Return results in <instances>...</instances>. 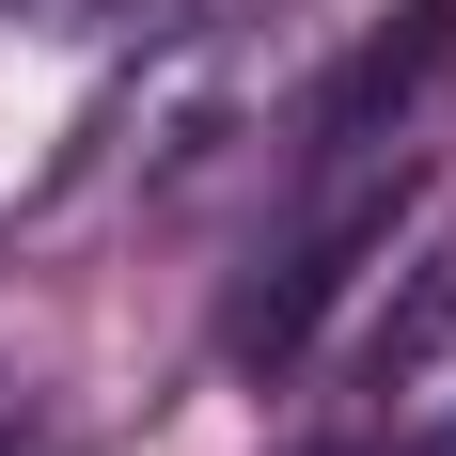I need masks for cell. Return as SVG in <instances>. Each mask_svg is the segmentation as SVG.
I'll list each match as a JSON object with an SVG mask.
<instances>
[{"instance_id": "6da1fadb", "label": "cell", "mask_w": 456, "mask_h": 456, "mask_svg": "<svg viewBox=\"0 0 456 456\" xmlns=\"http://www.w3.org/2000/svg\"><path fill=\"white\" fill-rule=\"evenodd\" d=\"M0 456H79V441H16V425H0Z\"/></svg>"}]
</instances>
